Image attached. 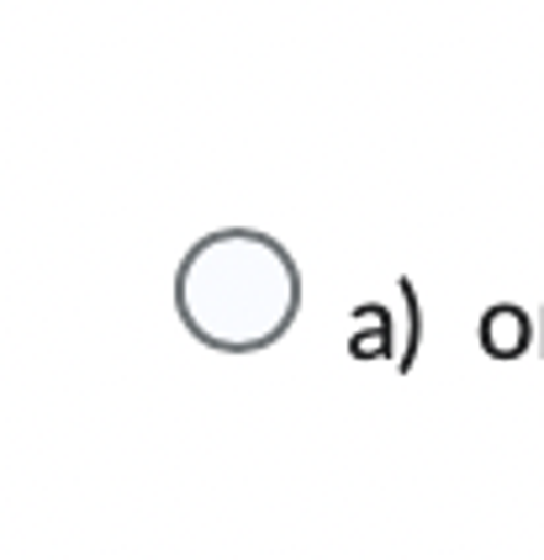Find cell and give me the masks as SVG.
Wrapping results in <instances>:
<instances>
[{
  "mask_svg": "<svg viewBox=\"0 0 544 560\" xmlns=\"http://www.w3.org/2000/svg\"><path fill=\"white\" fill-rule=\"evenodd\" d=\"M534 328H540V323H529L523 307L497 302V307L481 312V349H486L492 360H523L529 343H534Z\"/></svg>",
  "mask_w": 544,
  "mask_h": 560,
  "instance_id": "obj_2",
  "label": "cell"
},
{
  "mask_svg": "<svg viewBox=\"0 0 544 560\" xmlns=\"http://www.w3.org/2000/svg\"><path fill=\"white\" fill-rule=\"evenodd\" d=\"M301 302V280L291 254L249 228H227L201 238L175 276L180 323L223 354H249L291 328Z\"/></svg>",
  "mask_w": 544,
  "mask_h": 560,
  "instance_id": "obj_1",
  "label": "cell"
},
{
  "mask_svg": "<svg viewBox=\"0 0 544 560\" xmlns=\"http://www.w3.org/2000/svg\"><path fill=\"white\" fill-rule=\"evenodd\" d=\"M354 323L365 328V334H354V339H350L354 360H381V354H391V360H397V349H391V312L370 302V307H354Z\"/></svg>",
  "mask_w": 544,
  "mask_h": 560,
  "instance_id": "obj_3",
  "label": "cell"
},
{
  "mask_svg": "<svg viewBox=\"0 0 544 560\" xmlns=\"http://www.w3.org/2000/svg\"><path fill=\"white\" fill-rule=\"evenodd\" d=\"M540 328H544V312H540ZM540 354H544V339H540Z\"/></svg>",
  "mask_w": 544,
  "mask_h": 560,
  "instance_id": "obj_4",
  "label": "cell"
}]
</instances>
